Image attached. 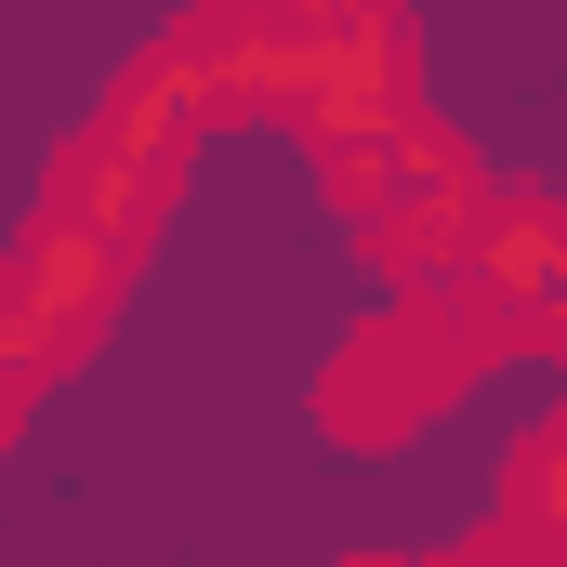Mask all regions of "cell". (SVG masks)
Listing matches in <instances>:
<instances>
[{
	"label": "cell",
	"instance_id": "1",
	"mask_svg": "<svg viewBox=\"0 0 567 567\" xmlns=\"http://www.w3.org/2000/svg\"><path fill=\"white\" fill-rule=\"evenodd\" d=\"M330 172V198L357 212V251L383 265L396 290H449L475 265V225H488V185H475V145L410 120V133L383 145H343V158H317Z\"/></svg>",
	"mask_w": 567,
	"mask_h": 567
},
{
	"label": "cell",
	"instance_id": "2",
	"mask_svg": "<svg viewBox=\"0 0 567 567\" xmlns=\"http://www.w3.org/2000/svg\"><path fill=\"white\" fill-rule=\"evenodd\" d=\"M502 357V317H488V290L449 278V290H396L343 357H330V383H317V410L330 435H357V449H383V435H410L423 410H449L475 370Z\"/></svg>",
	"mask_w": 567,
	"mask_h": 567
},
{
	"label": "cell",
	"instance_id": "3",
	"mask_svg": "<svg viewBox=\"0 0 567 567\" xmlns=\"http://www.w3.org/2000/svg\"><path fill=\"white\" fill-rule=\"evenodd\" d=\"M423 120V66H410V13L396 0H343L330 27H317V66H303V106H290V133L317 145V158H343V145H383Z\"/></svg>",
	"mask_w": 567,
	"mask_h": 567
},
{
	"label": "cell",
	"instance_id": "4",
	"mask_svg": "<svg viewBox=\"0 0 567 567\" xmlns=\"http://www.w3.org/2000/svg\"><path fill=\"white\" fill-rule=\"evenodd\" d=\"M462 278L488 290L502 357H567V198H488Z\"/></svg>",
	"mask_w": 567,
	"mask_h": 567
},
{
	"label": "cell",
	"instance_id": "5",
	"mask_svg": "<svg viewBox=\"0 0 567 567\" xmlns=\"http://www.w3.org/2000/svg\"><path fill=\"white\" fill-rule=\"evenodd\" d=\"M225 106H212V80H198V53L185 40H158V53H133L120 80H106V120H93V145H120L133 172H158V185H185V145L212 133Z\"/></svg>",
	"mask_w": 567,
	"mask_h": 567
},
{
	"label": "cell",
	"instance_id": "6",
	"mask_svg": "<svg viewBox=\"0 0 567 567\" xmlns=\"http://www.w3.org/2000/svg\"><path fill=\"white\" fill-rule=\"evenodd\" d=\"M475 567H567V423H528L502 462V502L475 528Z\"/></svg>",
	"mask_w": 567,
	"mask_h": 567
},
{
	"label": "cell",
	"instance_id": "7",
	"mask_svg": "<svg viewBox=\"0 0 567 567\" xmlns=\"http://www.w3.org/2000/svg\"><path fill=\"white\" fill-rule=\"evenodd\" d=\"M343 567H475V555H343Z\"/></svg>",
	"mask_w": 567,
	"mask_h": 567
},
{
	"label": "cell",
	"instance_id": "8",
	"mask_svg": "<svg viewBox=\"0 0 567 567\" xmlns=\"http://www.w3.org/2000/svg\"><path fill=\"white\" fill-rule=\"evenodd\" d=\"M555 423H567V396H555Z\"/></svg>",
	"mask_w": 567,
	"mask_h": 567
}]
</instances>
